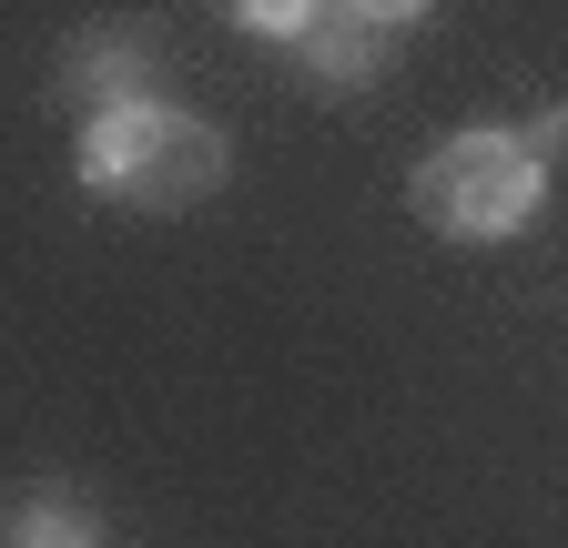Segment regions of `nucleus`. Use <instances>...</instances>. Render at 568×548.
Listing matches in <instances>:
<instances>
[{
  "label": "nucleus",
  "mask_w": 568,
  "mask_h": 548,
  "mask_svg": "<svg viewBox=\"0 0 568 548\" xmlns=\"http://www.w3.org/2000/svg\"><path fill=\"white\" fill-rule=\"evenodd\" d=\"M82 183L102 203H132V214H173V203H203L224 183V132L193 112H163V102L102 112L82 132Z\"/></svg>",
  "instance_id": "nucleus-1"
},
{
  "label": "nucleus",
  "mask_w": 568,
  "mask_h": 548,
  "mask_svg": "<svg viewBox=\"0 0 568 548\" xmlns=\"http://www.w3.org/2000/svg\"><path fill=\"white\" fill-rule=\"evenodd\" d=\"M142 51H153L142 31H82V41H71V61H61V92H71V102H102V112H132V102H142V72H153Z\"/></svg>",
  "instance_id": "nucleus-3"
},
{
  "label": "nucleus",
  "mask_w": 568,
  "mask_h": 548,
  "mask_svg": "<svg viewBox=\"0 0 568 548\" xmlns=\"http://www.w3.org/2000/svg\"><path fill=\"white\" fill-rule=\"evenodd\" d=\"M538 183L548 173L518 132H457V143H437L416 163V214L457 244H487V234H518L538 214Z\"/></svg>",
  "instance_id": "nucleus-2"
},
{
  "label": "nucleus",
  "mask_w": 568,
  "mask_h": 548,
  "mask_svg": "<svg viewBox=\"0 0 568 548\" xmlns=\"http://www.w3.org/2000/svg\"><path fill=\"white\" fill-rule=\"evenodd\" d=\"M11 538H21V548H92V528L71 518V508H51V498H21V508H11Z\"/></svg>",
  "instance_id": "nucleus-5"
},
{
  "label": "nucleus",
  "mask_w": 568,
  "mask_h": 548,
  "mask_svg": "<svg viewBox=\"0 0 568 548\" xmlns=\"http://www.w3.org/2000/svg\"><path fill=\"white\" fill-rule=\"evenodd\" d=\"M345 11H355V21H426L437 0H345Z\"/></svg>",
  "instance_id": "nucleus-7"
},
{
  "label": "nucleus",
  "mask_w": 568,
  "mask_h": 548,
  "mask_svg": "<svg viewBox=\"0 0 568 548\" xmlns=\"http://www.w3.org/2000/svg\"><path fill=\"white\" fill-rule=\"evenodd\" d=\"M213 11H224L234 31H305L325 0H213Z\"/></svg>",
  "instance_id": "nucleus-6"
},
{
  "label": "nucleus",
  "mask_w": 568,
  "mask_h": 548,
  "mask_svg": "<svg viewBox=\"0 0 568 548\" xmlns=\"http://www.w3.org/2000/svg\"><path fill=\"white\" fill-rule=\"evenodd\" d=\"M295 51H305V72H325V82H366V61H376V51H366V21H355L345 0L295 31Z\"/></svg>",
  "instance_id": "nucleus-4"
}]
</instances>
